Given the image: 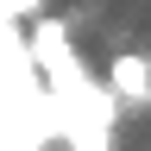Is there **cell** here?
<instances>
[{
  "mask_svg": "<svg viewBox=\"0 0 151 151\" xmlns=\"http://www.w3.org/2000/svg\"><path fill=\"white\" fill-rule=\"evenodd\" d=\"M101 82L113 88V101H132V107H145L151 101V57H139V50H120L107 63V76Z\"/></svg>",
  "mask_w": 151,
  "mask_h": 151,
  "instance_id": "1",
  "label": "cell"
}]
</instances>
